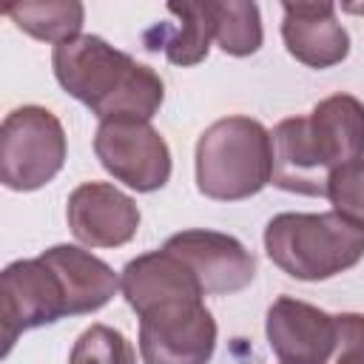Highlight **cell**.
I'll return each instance as SVG.
<instances>
[{
    "instance_id": "obj_21",
    "label": "cell",
    "mask_w": 364,
    "mask_h": 364,
    "mask_svg": "<svg viewBox=\"0 0 364 364\" xmlns=\"http://www.w3.org/2000/svg\"><path fill=\"white\" fill-rule=\"evenodd\" d=\"M327 364H364V313H336V347Z\"/></svg>"
},
{
    "instance_id": "obj_16",
    "label": "cell",
    "mask_w": 364,
    "mask_h": 364,
    "mask_svg": "<svg viewBox=\"0 0 364 364\" xmlns=\"http://www.w3.org/2000/svg\"><path fill=\"white\" fill-rule=\"evenodd\" d=\"M176 23L171 26H154L145 34V48L148 51H165L168 63L173 65H196L208 57L210 43H213V26L208 17L205 3H168L165 6Z\"/></svg>"
},
{
    "instance_id": "obj_7",
    "label": "cell",
    "mask_w": 364,
    "mask_h": 364,
    "mask_svg": "<svg viewBox=\"0 0 364 364\" xmlns=\"http://www.w3.org/2000/svg\"><path fill=\"white\" fill-rule=\"evenodd\" d=\"M94 154L117 182L136 193L159 191L171 179V148L148 119H102L94 134Z\"/></svg>"
},
{
    "instance_id": "obj_6",
    "label": "cell",
    "mask_w": 364,
    "mask_h": 364,
    "mask_svg": "<svg viewBox=\"0 0 364 364\" xmlns=\"http://www.w3.org/2000/svg\"><path fill=\"white\" fill-rule=\"evenodd\" d=\"M216 318L205 299H176L139 316L142 364H210L216 350Z\"/></svg>"
},
{
    "instance_id": "obj_17",
    "label": "cell",
    "mask_w": 364,
    "mask_h": 364,
    "mask_svg": "<svg viewBox=\"0 0 364 364\" xmlns=\"http://www.w3.org/2000/svg\"><path fill=\"white\" fill-rule=\"evenodd\" d=\"M6 17L17 23L26 34L43 43H65L82 34V20H85V6L80 0H23V3H9L3 9Z\"/></svg>"
},
{
    "instance_id": "obj_19",
    "label": "cell",
    "mask_w": 364,
    "mask_h": 364,
    "mask_svg": "<svg viewBox=\"0 0 364 364\" xmlns=\"http://www.w3.org/2000/svg\"><path fill=\"white\" fill-rule=\"evenodd\" d=\"M68 364H136V353L119 330L108 324H91L77 336Z\"/></svg>"
},
{
    "instance_id": "obj_15",
    "label": "cell",
    "mask_w": 364,
    "mask_h": 364,
    "mask_svg": "<svg viewBox=\"0 0 364 364\" xmlns=\"http://www.w3.org/2000/svg\"><path fill=\"white\" fill-rule=\"evenodd\" d=\"M43 256L65 282L71 316L102 310L119 290V276L114 273V267L77 245H54L43 250Z\"/></svg>"
},
{
    "instance_id": "obj_12",
    "label": "cell",
    "mask_w": 364,
    "mask_h": 364,
    "mask_svg": "<svg viewBox=\"0 0 364 364\" xmlns=\"http://www.w3.org/2000/svg\"><path fill=\"white\" fill-rule=\"evenodd\" d=\"M119 293L136 316L165 301L205 299L196 276L165 247L131 259L119 273Z\"/></svg>"
},
{
    "instance_id": "obj_5",
    "label": "cell",
    "mask_w": 364,
    "mask_h": 364,
    "mask_svg": "<svg viewBox=\"0 0 364 364\" xmlns=\"http://www.w3.org/2000/svg\"><path fill=\"white\" fill-rule=\"evenodd\" d=\"M65 316H71L65 282L43 253L6 264L0 276L3 355L11 353L14 341L23 333L54 324Z\"/></svg>"
},
{
    "instance_id": "obj_18",
    "label": "cell",
    "mask_w": 364,
    "mask_h": 364,
    "mask_svg": "<svg viewBox=\"0 0 364 364\" xmlns=\"http://www.w3.org/2000/svg\"><path fill=\"white\" fill-rule=\"evenodd\" d=\"M213 43L230 57H250L262 48V14L250 0H205Z\"/></svg>"
},
{
    "instance_id": "obj_14",
    "label": "cell",
    "mask_w": 364,
    "mask_h": 364,
    "mask_svg": "<svg viewBox=\"0 0 364 364\" xmlns=\"http://www.w3.org/2000/svg\"><path fill=\"white\" fill-rule=\"evenodd\" d=\"M273 176L270 185L299 196H327L330 171L316 156L307 136V117H287L270 131Z\"/></svg>"
},
{
    "instance_id": "obj_3",
    "label": "cell",
    "mask_w": 364,
    "mask_h": 364,
    "mask_svg": "<svg viewBox=\"0 0 364 364\" xmlns=\"http://www.w3.org/2000/svg\"><path fill=\"white\" fill-rule=\"evenodd\" d=\"M193 162L202 196L216 202L250 199L273 176L270 131L242 114L222 117L199 134Z\"/></svg>"
},
{
    "instance_id": "obj_2",
    "label": "cell",
    "mask_w": 364,
    "mask_h": 364,
    "mask_svg": "<svg viewBox=\"0 0 364 364\" xmlns=\"http://www.w3.org/2000/svg\"><path fill=\"white\" fill-rule=\"evenodd\" d=\"M267 259L299 282H324L364 259V228L336 210L276 213L264 228Z\"/></svg>"
},
{
    "instance_id": "obj_4",
    "label": "cell",
    "mask_w": 364,
    "mask_h": 364,
    "mask_svg": "<svg viewBox=\"0 0 364 364\" xmlns=\"http://www.w3.org/2000/svg\"><path fill=\"white\" fill-rule=\"evenodd\" d=\"M63 122L43 105H20L0 125V182L28 193L48 185L65 165Z\"/></svg>"
},
{
    "instance_id": "obj_1",
    "label": "cell",
    "mask_w": 364,
    "mask_h": 364,
    "mask_svg": "<svg viewBox=\"0 0 364 364\" xmlns=\"http://www.w3.org/2000/svg\"><path fill=\"white\" fill-rule=\"evenodd\" d=\"M51 68L60 88L82 102L100 122L117 117L151 122L165 100L162 77L100 34H80L54 46Z\"/></svg>"
},
{
    "instance_id": "obj_20",
    "label": "cell",
    "mask_w": 364,
    "mask_h": 364,
    "mask_svg": "<svg viewBox=\"0 0 364 364\" xmlns=\"http://www.w3.org/2000/svg\"><path fill=\"white\" fill-rule=\"evenodd\" d=\"M327 199L336 213L364 228V159L347 162L330 173Z\"/></svg>"
},
{
    "instance_id": "obj_8",
    "label": "cell",
    "mask_w": 364,
    "mask_h": 364,
    "mask_svg": "<svg viewBox=\"0 0 364 364\" xmlns=\"http://www.w3.org/2000/svg\"><path fill=\"white\" fill-rule=\"evenodd\" d=\"M162 247L176 259H182V264L196 276L205 296L239 293L256 276L253 253L230 233L191 228V230L173 233Z\"/></svg>"
},
{
    "instance_id": "obj_10",
    "label": "cell",
    "mask_w": 364,
    "mask_h": 364,
    "mask_svg": "<svg viewBox=\"0 0 364 364\" xmlns=\"http://www.w3.org/2000/svg\"><path fill=\"white\" fill-rule=\"evenodd\" d=\"M264 333L282 364H327L336 347V316L310 301L279 296L267 307Z\"/></svg>"
},
{
    "instance_id": "obj_13",
    "label": "cell",
    "mask_w": 364,
    "mask_h": 364,
    "mask_svg": "<svg viewBox=\"0 0 364 364\" xmlns=\"http://www.w3.org/2000/svg\"><path fill=\"white\" fill-rule=\"evenodd\" d=\"M304 117L310 145L330 173L347 162L364 159V102L358 97L330 94Z\"/></svg>"
},
{
    "instance_id": "obj_11",
    "label": "cell",
    "mask_w": 364,
    "mask_h": 364,
    "mask_svg": "<svg viewBox=\"0 0 364 364\" xmlns=\"http://www.w3.org/2000/svg\"><path fill=\"white\" fill-rule=\"evenodd\" d=\"M282 40L307 68H333L350 54V34L336 17V3H282Z\"/></svg>"
},
{
    "instance_id": "obj_9",
    "label": "cell",
    "mask_w": 364,
    "mask_h": 364,
    "mask_svg": "<svg viewBox=\"0 0 364 364\" xmlns=\"http://www.w3.org/2000/svg\"><path fill=\"white\" fill-rule=\"evenodd\" d=\"M65 219L88 247H122L139 230V208L111 182H82L68 193Z\"/></svg>"
}]
</instances>
